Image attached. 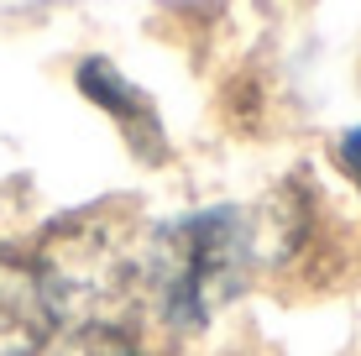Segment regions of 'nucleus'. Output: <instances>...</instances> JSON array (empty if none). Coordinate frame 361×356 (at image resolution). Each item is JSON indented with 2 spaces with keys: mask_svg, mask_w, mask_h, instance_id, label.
Instances as JSON below:
<instances>
[{
  "mask_svg": "<svg viewBox=\"0 0 361 356\" xmlns=\"http://www.w3.org/2000/svg\"><path fill=\"white\" fill-rule=\"evenodd\" d=\"M252 252H257L252 220L231 204L147 231L142 241L147 314H157L173 330H199L220 304L241 293L246 273H252Z\"/></svg>",
  "mask_w": 361,
  "mask_h": 356,
  "instance_id": "nucleus-1",
  "label": "nucleus"
},
{
  "mask_svg": "<svg viewBox=\"0 0 361 356\" xmlns=\"http://www.w3.org/2000/svg\"><path fill=\"white\" fill-rule=\"evenodd\" d=\"M142 241L121 220L79 215L68 226L47 231L32 267L42 299L53 309V325L68 330H126L136 309H147L142 278Z\"/></svg>",
  "mask_w": 361,
  "mask_h": 356,
  "instance_id": "nucleus-2",
  "label": "nucleus"
},
{
  "mask_svg": "<svg viewBox=\"0 0 361 356\" xmlns=\"http://www.w3.org/2000/svg\"><path fill=\"white\" fill-rule=\"evenodd\" d=\"M53 336L32 257H0V356H37Z\"/></svg>",
  "mask_w": 361,
  "mask_h": 356,
  "instance_id": "nucleus-3",
  "label": "nucleus"
},
{
  "mask_svg": "<svg viewBox=\"0 0 361 356\" xmlns=\"http://www.w3.org/2000/svg\"><path fill=\"white\" fill-rule=\"evenodd\" d=\"M84 90H90L110 116L126 121V131H131V142H136L142 157H163V131H157V110L147 105V94H136L131 84L105 63H84Z\"/></svg>",
  "mask_w": 361,
  "mask_h": 356,
  "instance_id": "nucleus-4",
  "label": "nucleus"
},
{
  "mask_svg": "<svg viewBox=\"0 0 361 356\" xmlns=\"http://www.w3.org/2000/svg\"><path fill=\"white\" fill-rule=\"evenodd\" d=\"M53 356H147L131 330H68Z\"/></svg>",
  "mask_w": 361,
  "mask_h": 356,
  "instance_id": "nucleus-5",
  "label": "nucleus"
},
{
  "mask_svg": "<svg viewBox=\"0 0 361 356\" xmlns=\"http://www.w3.org/2000/svg\"><path fill=\"white\" fill-rule=\"evenodd\" d=\"M341 163H345V173H351V178H356V189H361V126L341 142Z\"/></svg>",
  "mask_w": 361,
  "mask_h": 356,
  "instance_id": "nucleus-6",
  "label": "nucleus"
}]
</instances>
